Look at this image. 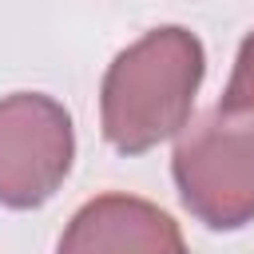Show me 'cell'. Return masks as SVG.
<instances>
[{
    "instance_id": "1",
    "label": "cell",
    "mask_w": 254,
    "mask_h": 254,
    "mask_svg": "<svg viewBox=\"0 0 254 254\" xmlns=\"http://www.w3.org/2000/svg\"><path fill=\"white\" fill-rule=\"evenodd\" d=\"M202 79V48L183 28H155L115 56L103 79V135L135 155L187 127Z\"/></svg>"
},
{
    "instance_id": "2",
    "label": "cell",
    "mask_w": 254,
    "mask_h": 254,
    "mask_svg": "<svg viewBox=\"0 0 254 254\" xmlns=\"http://www.w3.org/2000/svg\"><path fill=\"white\" fill-rule=\"evenodd\" d=\"M175 183L206 226L226 230L254 218V119L218 111L187 127L175 147Z\"/></svg>"
},
{
    "instance_id": "3",
    "label": "cell",
    "mask_w": 254,
    "mask_h": 254,
    "mask_svg": "<svg viewBox=\"0 0 254 254\" xmlns=\"http://www.w3.org/2000/svg\"><path fill=\"white\" fill-rule=\"evenodd\" d=\"M71 167V119L48 95L0 99V202H44Z\"/></svg>"
},
{
    "instance_id": "4",
    "label": "cell",
    "mask_w": 254,
    "mask_h": 254,
    "mask_svg": "<svg viewBox=\"0 0 254 254\" xmlns=\"http://www.w3.org/2000/svg\"><path fill=\"white\" fill-rule=\"evenodd\" d=\"M60 254H187V246L159 206L127 194H103L71 218Z\"/></svg>"
},
{
    "instance_id": "5",
    "label": "cell",
    "mask_w": 254,
    "mask_h": 254,
    "mask_svg": "<svg viewBox=\"0 0 254 254\" xmlns=\"http://www.w3.org/2000/svg\"><path fill=\"white\" fill-rule=\"evenodd\" d=\"M218 111H226V115L254 111V36H246V44L238 52V64H234V75L226 83V95H222Z\"/></svg>"
}]
</instances>
